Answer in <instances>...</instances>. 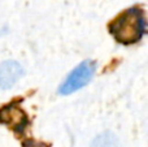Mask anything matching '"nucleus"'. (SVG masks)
<instances>
[{"instance_id":"1","label":"nucleus","mask_w":148,"mask_h":147,"mask_svg":"<svg viewBox=\"0 0 148 147\" xmlns=\"http://www.w3.org/2000/svg\"><path fill=\"white\" fill-rule=\"evenodd\" d=\"M109 31L121 44L139 42L146 34V18L139 8H130L109 25Z\"/></svg>"},{"instance_id":"4","label":"nucleus","mask_w":148,"mask_h":147,"mask_svg":"<svg viewBox=\"0 0 148 147\" xmlns=\"http://www.w3.org/2000/svg\"><path fill=\"white\" fill-rule=\"evenodd\" d=\"M23 74V69L17 61L8 60L0 64V87L10 89Z\"/></svg>"},{"instance_id":"6","label":"nucleus","mask_w":148,"mask_h":147,"mask_svg":"<svg viewBox=\"0 0 148 147\" xmlns=\"http://www.w3.org/2000/svg\"><path fill=\"white\" fill-rule=\"evenodd\" d=\"M22 147H49L46 143H42V142H36V141L33 139H27L22 143Z\"/></svg>"},{"instance_id":"3","label":"nucleus","mask_w":148,"mask_h":147,"mask_svg":"<svg viewBox=\"0 0 148 147\" xmlns=\"http://www.w3.org/2000/svg\"><path fill=\"white\" fill-rule=\"evenodd\" d=\"M0 124L10 128L16 133H22L27 126L29 119L17 103H9L0 108Z\"/></svg>"},{"instance_id":"5","label":"nucleus","mask_w":148,"mask_h":147,"mask_svg":"<svg viewBox=\"0 0 148 147\" xmlns=\"http://www.w3.org/2000/svg\"><path fill=\"white\" fill-rule=\"evenodd\" d=\"M91 147H118L117 138L109 132L103 133L92 141Z\"/></svg>"},{"instance_id":"2","label":"nucleus","mask_w":148,"mask_h":147,"mask_svg":"<svg viewBox=\"0 0 148 147\" xmlns=\"http://www.w3.org/2000/svg\"><path fill=\"white\" fill-rule=\"evenodd\" d=\"M95 70H96L95 61L92 60L82 61L75 69L72 70V73L66 77V80L61 83L59 93L61 95H69L74 91L82 89L91 81V78L95 74Z\"/></svg>"}]
</instances>
